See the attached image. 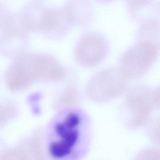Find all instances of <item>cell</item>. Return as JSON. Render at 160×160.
I'll return each mask as SVG.
<instances>
[{
	"label": "cell",
	"instance_id": "6da1fadb",
	"mask_svg": "<svg viewBox=\"0 0 160 160\" xmlns=\"http://www.w3.org/2000/svg\"><path fill=\"white\" fill-rule=\"evenodd\" d=\"M91 139V123L87 115L76 108L65 109L60 111L49 125L47 152L53 159H79L88 151Z\"/></svg>",
	"mask_w": 160,
	"mask_h": 160
},
{
	"label": "cell",
	"instance_id": "7a4b0ae2",
	"mask_svg": "<svg viewBox=\"0 0 160 160\" xmlns=\"http://www.w3.org/2000/svg\"><path fill=\"white\" fill-rule=\"evenodd\" d=\"M65 76V69L53 56L22 53L14 59L6 73L5 79L8 89L18 92L36 82L60 81Z\"/></svg>",
	"mask_w": 160,
	"mask_h": 160
},
{
	"label": "cell",
	"instance_id": "3957f363",
	"mask_svg": "<svg viewBox=\"0 0 160 160\" xmlns=\"http://www.w3.org/2000/svg\"><path fill=\"white\" fill-rule=\"evenodd\" d=\"M160 52L159 48L151 42L137 40L121 55L118 69L128 80L140 79L151 68Z\"/></svg>",
	"mask_w": 160,
	"mask_h": 160
},
{
	"label": "cell",
	"instance_id": "277c9868",
	"mask_svg": "<svg viewBox=\"0 0 160 160\" xmlns=\"http://www.w3.org/2000/svg\"><path fill=\"white\" fill-rule=\"evenodd\" d=\"M152 91L143 84L133 85L128 89L125 104L128 112V126L138 128L147 124L154 108Z\"/></svg>",
	"mask_w": 160,
	"mask_h": 160
},
{
	"label": "cell",
	"instance_id": "5b68a950",
	"mask_svg": "<svg viewBox=\"0 0 160 160\" xmlns=\"http://www.w3.org/2000/svg\"><path fill=\"white\" fill-rule=\"evenodd\" d=\"M128 79L118 69H108L96 73L87 86L92 100L105 101L117 97L127 90Z\"/></svg>",
	"mask_w": 160,
	"mask_h": 160
},
{
	"label": "cell",
	"instance_id": "8992f818",
	"mask_svg": "<svg viewBox=\"0 0 160 160\" xmlns=\"http://www.w3.org/2000/svg\"><path fill=\"white\" fill-rule=\"evenodd\" d=\"M108 45L101 35L88 33L78 42L75 54L76 60L83 66L92 67L102 62L107 55Z\"/></svg>",
	"mask_w": 160,
	"mask_h": 160
},
{
	"label": "cell",
	"instance_id": "52a82bcc",
	"mask_svg": "<svg viewBox=\"0 0 160 160\" xmlns=\"http://www.w3.org/2000/svg\"><path fill=\"white\" fill-rule=\"evenodd\" d=\"M46 9L39 2L26 5L19 13L18 19L20 27L26 32H41Z\"/></svg>",
	"mask_w": 160,
	"mask_h": 160
},
{
	"label": "cell",
	"instance_id": "ba28073f",
	"mask_svg": "<svg viewBox=\"0 0 160 160\" xmlns=\"http://www.w3.org/2000/svg\"><path fill=\"white\" fill-rule=\"evenodd\" d=\"M21 27L15 25L2 31L0 34V50L20 54L27 43V34Z\"/></svg>",
	"mask_w": 160,
	"mask_h": 160
},
{
	"label": "cell",
	"instance_id": "9c48e42d",
	"mask_svg": "<svg viewBox=\"0 0 160 160\" xmlns=\"http://www.w3.org/2000/svg\"><path fill=\"white\" fill-rule=\"evenodd\" d=\"M137 40L151 42L160 50V20L151 18L142 22L137 32Z\"/></svg>",
	"mask_w": 160,
	"mask_h": 160
},
{
	"label": "cell",
	"instance_id": "30bf717a",
	"mask_svg": "<svg viewBox=\"0 0 160 160\" xmlns=\"http://www.w3.org/2000/svg\"><path fill=\"white\" fill-rule=\"evenodd\" d=\"M130 15L135 21L141 23L150 18L151 12H158L154 0H126Z\"/></svg>",
	"mask_w": 160,
	"mask_h": 160
},
{
	"label": "cell",
	"instance_id": "8fae6325",
	"mask_svg": "<svg viewBox=\"0 0 160 160\" xmlns=\"http://www.w3.org/2000/svg\"><path fill=\"white\" fill-rule=\"evenodd\" d=\"M78 101V93L76 88L68 86L63 90L54 105V108L58 111L72 108Z\"/></svg>",
	"mask_w": 160,
	"mask_h": 160
},
{
	"label": "cell",
	"instance_id": "7c38bea8",
	"mask_svg": "<svg viewBox=\"0 0 160 160\" xmlns=\"http://www.w3.org/2000/svg\"><path fill=\"white\" fill-rule=\"evenodd\" d=\"M26 154L27 159H30V157L34 159H45L47 152L46 142L40 137H34L31 138L27 144V150H25L22 147Z\"/></svg>",
	"mask_w": 160,
	"mask_h": 160
},
{
	"label": "cell",
	"instance_id": "4fadbf2b",
	"mask_svg": "<svg viewBox=\"0 0 160 160\" xmlns=\"http://www.w3.org/2000/svg\"><path fill=\"white\" fill-rule=\"evenodd\" d=\"M147 131L150 140L155 144L160 146V116L148 121Z\"/></svg>",
	"mask_w": 160,
	"mask_h": 160
},
{
	"label": "cell",
	"instance_id": "5bb4252c",
	"mask_svg": "<svg viewBox=\"0 0 160 160\" xmlns=\"http://www.w3.org/2000/svg\"><path fill=\"white\" fill-rule=\"evenodd\" d=\"M138 159H160V149L149 147L143 149L137 156Z\"/></svg>",
	"mask_w": 160,
	"mask_h": 160
},
{
	"label": "cell",
	"instance_id": "9a60e30c",
	"mask_svg": "<svg viewBox=\"0 0 160 160\" xmlns=\"http://www.w3.org/2000/svg\"><path fill=\"white\" fill-rule=\"evenodd\" d=\"M15 114L14 108L8 105L0 104V124H4L13 118Z\"/></svg>",
	"mask_w": 160,
	"mask_h": 160
},
{
	"label": "cell",
	"instance_id": "2e32d148",
	"mask_svg": "<svg viewBox=\"0 0 160 160\" xmlns=\"http://www.w3.org/2000/svg\"><path fill=\"white\" fill-rule=\"evenodd\" d=\"M152 99L154 107L160 110V85L152 89Z\"/></svg>",
	"mask_w": 160,
	"mask_h": 160
},
{
	"label": "cell",
	"instance_id": "e0dca14e",
	"mask_svg": "<svg viewBox=\"0 0 160 160\" xmlns=\"http://www.w3.org/2000/svg\"><path fill=\"white\" fill-rule=\"evenodd\" d=\"M6 7L4 6L2 4L0 3V24L3 21L6 17L7 12Z\"/></svg>",
	"mask_w": 160,
	"mask_h": 160
},
{
	"label": "cell",
	"instance_id": "ac0fdd59",
	"mask_svg": "<svg viewBox=\"0 0 160 160\" xmlns=\"http://www.w3.org/2000/svg\"><path fill=\"white\" fill-rule=\"evenodd\" d=\"M158 13L160 15V3L158 5Z\"/></svg>",
	"mask_w": 160,
	"mask_h": 160
}]
</instances>
